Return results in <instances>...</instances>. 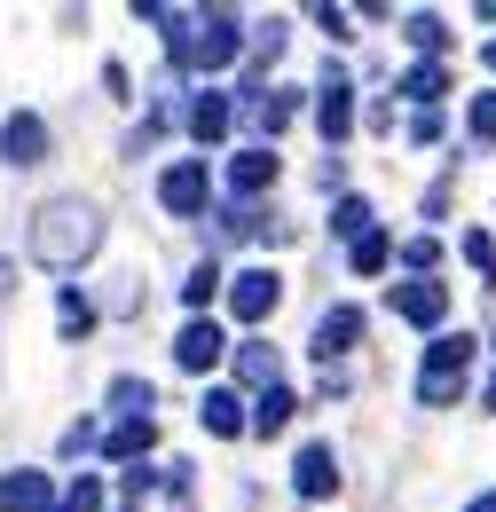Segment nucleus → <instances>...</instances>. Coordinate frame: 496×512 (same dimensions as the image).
<instances>
[{"label":"nucleus","instance_id":"nucleus-22","mask_svg":"<svg viewBox=\"0 0 496 512\" xmlns=\"http://www.w3.org/2000/svg\"><path fill=\"white\" fill-rule=\"evenodd\" d=\"M331 237H347V245L371 237V205H363V197H339V205H331Z\"/></svg>","mask_w":496,"mask_h":512},{"label":"nucleus","instance_id":"nucleus-33","mask_svg":"<svg viewBox=\"0 0 496 512\" xmlns=\"http://www.w3.org/2000/svg\"><path fill=\"white\" fill-rule=\"evenodd\" d=\"M481 402H489V410H496V371H489V386H481Z\"/></svg>","mask_w":496,"mask_h":512},{"label":"nucleus","instance_id":"nucleus-12","mask_svg":"<svg viewBox=\"0 0 496 512\" xmlns=\"http://www.w3.org/2000/svg\"><path fill=\"white\" fill-rule=\"evenodd\" d=\"M0 512H56V489H48V473H32V465L0 473Z\"/></svg>","mask_w":496,"mask_h":512},{"label":"nucleus","instance_id":"nucleus-3","mask_svg":"<svg viewBox=\"0 0 496 512\" xmlns=\"http://www.w3.org/2000/svg\"><path fill=\"white\" fill-rule=\"evenodd\" d=\"M473 355H481V339H473V331H441V339H426L418 402H426V410H449V402L465 394V379H473Z\"/></svg>","mask_w":496,"mask_h":512},{"label":"nucleus","instance_id":"nucleus-20","mask_svg":"<svg viewBox=\"0 0 496 512\" xmlns=\"http://www.w3.org/2000/svg\"><path fill=\"white\" fill-rule=\"evenodd\" d=\"M402 32H410V48H418V64H441V48H449V24H441L434 8H418V16L402 24Z\"/></svg>","mask_w":496,"mask_h":512},{"label":"nucleus","instance_id":"nucleus-24","mask_svg":"<svg viewBox=\"0 0 496 512\" xmlns=\"http://www.w3.org/2000/svg\"><path fill=\"white\" fill-rule=\"evenodd\" d=\"M56 512H103V481H95V473H79V481L56 497Z\"/></svg>","mask_w":496,"mask_h":512},{"label":"nucleus","instance_id":"nucleus-4","mask_svg":"<svg viewBox=\"0 0 496 512\" xmlns=\"http://www.w3.org/2000/svg\"><path fill=\"white\" fill-rule=\"evenodd\" d=\"M205 197H213L205 158H182V166H166V174H158V205H166L174 221H197V213H205Z\"/></svg>","mask_w":496,"mask_h":512},{"label":"nucleus","instance_id":"nucleus-25","mask_svg":"<svg viewBox=\"0 0 496 512\" xmlns=\"http://www.w3.org/2000/svg\"><path fill=\"white\" fill-rule=\"evenodd\" d=\"M213 292H221V268H213V260H205V268H189V284H182L189 308H213Z\"/></svg>","mask_w":496,"mask_h":512},{"label":"nucleus","instance_id":"nucleus-9","mask_svg":"<svg viewBox=\"0 0 496 512\" xmlns=\"http://www.w3.org/2000/svg\"><path fill=\"white\" fill-rule=\"evenodd\" d=\"M355 339H363V308H347V300H339V308H323V316H315V363L331 371Z\"/></svg>","mask_w":496,"mask_h":512},{"label":"nucleus","instance_id":"nucleus-18","mask_svg":"<svg viewBox=\"0 0 496 512\" xmlns=\"http://www.w3.org/2000/svg\"><path fill=\"white\" fill-rule=\"evenodd\" d=\"M150 442H158V418H119L111 434H103V457H150Z\"/></svg>","mask_w":496,"mask_h":512},{"label":"nucleus","instance_id":"nucleus-34","mask_svg":"<svg viewBox=\"0 0 496 512\" xmlns=\"http://www.w3.org/2000/svg\"><path fill=\"white\" fill-rule=\"evenodd\" d=\"M489 71H496V40H489Z\"/></svg>","mask_w":496,"mask_h":512},{"label":"nucleus","instance_id":"nucleus-26","mask_svg":"<svg viewBox=\"0 0 496 512\" xmlns=\"http://www.w3.org/2000/svg\"><path fill=\"white\" fill-rule=\"evenodd\" d=\"M245 40H252V56H260V64H276V56H284V24H276V16H268V24H252Z\"/></svg>","mask_w":496,"mask_h":512},{"label":"nucleus","instance_id":"nucleus-14","mask_svg":"<svg viewBox=\"0 0 496 512\" xmlns=\"http://www.w3.org/2000/svg\"><path fill=\"white\" fill-rule=\"evenodd\" d=\"M229 119H237V111H229V95H221V87H205V95L189 103V134H197L205 150H213V142H229Z\"/></svg>","mask_w":496,"mask_h":512},{"label":"nucleus","instance_id":"nucleus-1","mask_svg":"<svg viewBox=\"0 0 496 512\" xmlns=\"http://www.w3.org/2000/svg\"><path fill=\"white\" fill-rule=\"evenodd\" d=\"M158 32H166L182 71H221L245 48V16L237 8H158Z\"/></svg>","mask_w":496,"mask_h":512},{"label":"nucleus","instance_id":"nucleus-23","mask_svg":"<svg viewBox=\"0 0 496 512\" xmlns=\"http://www.w3.org/2000/svg\"><path fill=\"white\" fill-rule=\"evenodd\" d=\"M150 402H158L150 379H111V410H119V418H150Z\"/></svg>","mask_w":496,"mask_h":512},{"label":"nucleus","instance_id":"nucleus-21","mask_svg":"<svg viewBox=\"0 0 496 512\" xmlns=\"http://www.w3.org/2000/svg\"><path fill=\"white\" fill-rule=\"evenodd\" d=\"M441 87H449V64H410L402 71V95H410V103H441Z\"/></svg>","mask_w":496,"mask_h":512},{"label":"nucleus","instance_id":"nucleus-27","mask_svg":"<svg viewBox=\"0 0 496 512\" xmlns=\"http://www.w3.org/2000/svg\"><path fill=\"white\" fill-rule=\"evenodd\" d=\"M386 253H394V245H386V237H355V276H378V268H386Z\"/></svg>","mask_w":496,"mask_h":512},{"label":"nucleus","instance_id":"nucleus-32","mask_svg":"<svg viewBox=\"0 0 496 512\" xmlns=\"http://www.w3.org/2000/svg\"><path fill=\"white\" fill-rule=\"evenodd\" d=\"M465 512H496V489H489V497H473V505H465Z\"/></svg>","mask_w":496,"mask_h":512},{"label":"nucleus","instance_id":"nucleus-10","mask_svg":"<svg viewBox=\"0 0 496 512\" xmlns=\"http://www.w3.org/2000/svg\"><path fill=\"white\" fill-rule=\"evenodd\" d=\"M221 355H229L221 323H213V316H189V323H182V339H174V363H182V371H213Z\"/></svg>","mask_w":496,"mask_h":512},{"label":"nucleus","instance_id":"nucleus-19","mask_svg":"<svg viewBox=\"0 0 496 512\" xmlns=\"http://www.w3.org/2000/svg\"><path fill=\"white\" fill-rule=\"evenodd\" d=\"M237 379H252L260 394H268V386H284V363H276V347L245 339V347H237Z\"/></svg>","mask_w":496,"mask_h":512},{"label":"nucleus","instance_id":"nucleus-2","mask_svg":"<svg viewBox=\"0 0 496 512\" xmlns=\"http://www.w3.org/2000/svg\"><path fill=\"white\" fill-rule=\"evenodd\" d=\"M95 245H103V213L87 197H56L32 213V260L40 268H79V260H95Z\"/></svg>","mask_w":496,"mask_h":512},{"label":"nucleus","instance_id":"nucleus-7","mask_svg":"<svg viewBox=\"0 0 496 512\" xmlns=\"http://www.w3.org/2000/svg\"><path fill=\"white\" fill-rule=\"evenodd\" d=\"M394 316L418 323V331H441V316H449V292H441L434 276H410V284H394Z\"/></svg>","mask_w":496,"mask_h":512},{"label":"nucleus","instance_id":"nucleus-11","mask_svg":"<svg viewBox=\"0 0 496 512\" xmlns=\"http://www.w3.org/2000/svg\"><path fill=\"white\" fill-rule=\"evenodd\" d=\"M292 489H300V497H331V489H339V457H331V442H308L300 449V457H292Z\"/></svg>","mask_w":496,"mask_h":512},{"label":"nucleus","instance_id":"nucleus-29","mask_svg":"<svg viewBox=\"0 0 496 512\" xmlns=\"http://www.w3.org/2000/svg\"><path fill=\"white\" fill-rule=\"evenodd\" d=\"M56 316H63V331H71V339H87V323H95V308H87L79 292H63V300H56Z\"/></svg>","mask_w":496,"mask_h":512},{"label":"nucleus","instance_id":"nucleus-16","mask_svg":"<svg viewBox=\"0 0 496 512\" xmlns=\"http://www.w3.org/2000/svg\"><path fill=\"white\" fill-rule=\"evenodd\" d=\"M292 410H300V402H292V386H268V394H252L245 426H252V434H284V426H292Z\"/></svg>","mask_w":496,"mask_h":512},{"label":"nucleus","instance_id":"nucleus-17","mask_svg":"<svg viewBox=\"0 0 496 512\" xmlns=\"http://www.w3.org/2000/svg\"><path fill=\"white\" fill-rule=\"evenodd\" d=\"M292 111H300V95H284V87H252V127L268 134V142L292 127Z\"/></svg>","mask_w":496,"mask_h":512},{"label":"nucleus","instance_id":"nucleus-35","mask_svg":"<svg viewBox=\"0 0 496 512\" xmlns=\"http://www.w3.org/2000/svg\"><path fill=\"white\" fill-rule=\"evenodd\" d=\"M126 512H134V505H126Z\"/></svg>","mask_w":496,"mask_h":512},{"label":"nucleus","instance_id":"nucleus-31","mask_svg":"<svg viewBox=\"0 0 496 512\" xmlns=\"http://www.w3.org/2000/svg\"><path fill=\"white\" fill-rule=\"evenodd\" d=\"M465 260H473V268H496V245H489V237H481V229L465 237Z\"/></svg>","mask_w":496,"mask_h":512},{"label":"nucleus","instance_id":"nucleus-8","mask_svg":"<svg viewBox=\"0 0 496 512\" xmlns=\"http://www.w3.org/2000/svg\"><path fill=\"white\" fill-rule=\"evenodd\" d=\"M0 158H8V166H40V158H48V119H40V111H8Z\"/></svg>","mask_w":496,"mask_h":512},{"label":"nucleus","instance_id":"nucleus-30","mask_svg":"<svg viewBox=\"0 0 496 512\" xmlns=\"http://www.w3.org/2000/svg\"><path fill=\"white\" fill-rule=\"evenodd\" d=\"M402 268H434V237H410V245H402Z\"/></svg>","mask_w":496,"mask_h":512},{"label":"nucleus","instance_id":"nucleus-13","mask_svg":"<svg viewBox=\"0 0 496 512\" xmlns=\"http://www.w3.org/2000/svg\"><path fill=\"white\" fill-rule=\"evenodd\" d=\"M276 174H284V166H276V150H268V142H252V150L229 158V190H237V197H260Z\"/></svg>","mask_w":496,"mask_h":512},{"label":"nucleus","instance_id":"nucleus-5","mask_svg":"<svg viewBox=\"0 0 496 512\" xmlns=\"http://www.w3.org/2000/svg\"><path fill=\"white\" fill-rule=\"evenodd\" d=\"M315 127H323L331 150L347 142V127H355V79H347V71H323V79H315Z\"/></svg>","mask_w":496,"mask_h":512},{"label":"nucleus","instance_id":"nucleus-28","mask_svg":"<svg viewBox=\"0 0 496 512\" xmlns=\"http://www.w3.org/2000/svg\"><path fill=\"white\" fill-rule=\"evenodd\" d=\"M465 127H473V142H496V87H489V95H473Z\"/></svg>","mask_w":496,"mask_h":512},{"label":"nucleus","instance_id":"nucleus-15","mask_svg":"<svg viewBox=\"0 0 496 512\" xmlns=\"http://www.w3.org/2000/svg\"><path fill=\"white\" fill-rule=\"evenodd\" d=\"M197 418H205V434H221V442H237V434H245V394H229V386H213V394L197 402Z\"/></svg>","mask_w":496,"mask_h":512},{"label":"nucleus","instance_id":"nucleus-6","mask_svg":"<svg viewBox=\"0 0 496 512\" xmlns=\"http://www.w3.org/2000/svg\"><path fill=\"white\" fill-rule=\"evenodd\" d=\"M276 300H284V284H276L268 268H245V276L229 284V316H237V323H268V316H276Z\"/></svg>","mask_w":496,"mask_h":512}]
</instances>
